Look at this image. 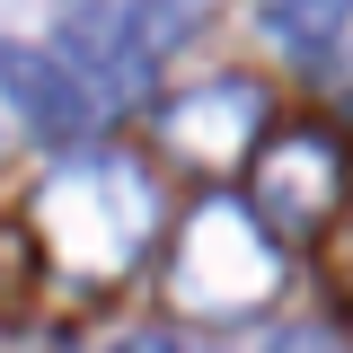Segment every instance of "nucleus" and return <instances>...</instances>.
<instances>
[{
  "label": "nucleus",
  "instance_id": "f257e3e1",
  "mask_svg": "<svg viewBox=\"0 0 353 353\" xmlns=\"http://www.w3.org/2000/svg\"><path fill=\"white\" fill-rule=\"evenodd\" d=\"M36 239L44 256L80 283H106L141 256L150 239V185L124 168V159H88V150H62V168L36 185Z\"/></svg>",
  "mask_w": 353,
  "mask_h": 353
},
{
  "label": "nucleus",
  "instance_id": "f03ea898",
  "mask_svg": "<svg viewBox=\"0 0 353 353\" xmlns=\"http://www.w3.org/2000/svg\"><path fill=\"white\" fill-rule=\"evenodd\" d=\"M283 292V248H274V221L239 194H212L194 203L185 230H176L168 256V301L185 318H248Z\"/></svg>",
  "mask_w": 353,
  "mask_h": 353
},
{
  "label": "nucleus",
  "instance_id": "7ed1b4c3",
  "mask_svg": "<svg viewBox=\"0 0 353 353\" xmlns=\"http://www.w3.org/2000/svg\"><path fill=\"white\" fill-rule=\"evenodd\" d=\"M248 203H256L274 230H318V221L345 203V141L336 132H274L256 159H248Z\"/></svg>",
  "mask_w": 353,
  "mask_h": 353
},
{
  "label": "nucleus",
  "instance_id": "20e7f679",
  "mask_svg": "<svg viewBox=\"0 0 353 353\" xmlns=\"http://www.w3.org/2000/svg\"><path fill=\"white\" fill-rule=\"evenodd\" d=\"M159 132H168V150L185 159V168H248L265 141V88L256 80H203L185 88V97H168V115H159Z\"/></svg>",
  "mask_w": 353,
  "mask_h": 353
},
{
  "label": "nucleus",
  "instance_id": "39448f33",
  "mask_svg": "<svg viewBox=\"0 0 353 353\" xmlns=\"http://www.w3.org/2000/svg\"><path fill=\"white\" fill-rule=\"evenodd\" d=\"M0 97L18 106V124L44 150H80L88 141V88H80V71H62V53L0 44Z\"/></svg>",
  "mask_w": 353,
  "mask_h": 353
},
{
  "label": "nucleus",
  "instance_id": "423d86ee",
  "mask_svg": "<svg viewBox=\"0 0 353 353\" xmlns=\"http://www.w3.org/2000/svg\"><path fill=\"white\" fill-rule=\"evenodd\" d=\"M132 9L141 0H53V53L71 71L115 80L124 71V44H132Z\"/></svg>",
  "mask_w": 353,
  "mask_h": 353
},
{
  "label": "nucleus",
  "instance_id": "0eeeda50",
  "mask_svg": "<svg viewBox=\"0 0 353 353\" xmlns=\"http://www.w3.org/2000/svg\"><path fill=\"white\" fill-rule=\"evenodd\" d=\"M194 18H203V0H141V9H132V44H124V71H115V97H132V88L150 80V71H159V62H168L176 44L194 36Z\"/></svg>",
  "mask_w": 353,
  "mask_h": 353
},
{
  "label": "nucleus",
  "instance_id": "6e6552de",
  "mask_svg": "<svg viewBox=\"0 0 353 353\" xmlns=\"http://www.w3.org/2000/svg\"><path fill=\"white\" fill-rule=\"evenodd\" d=\"M345 18H353V0H256V27L292 53H327L345 36Z\"/></svg>",
  "mask_w": 353,
  "mask_h": 353
},
{
  "label": "nucleus",
  "instance_id": "1a4fd4ad",
  "mask_svg": "<svg viewBox=\"0 0 353 353\" xmlns=\"http://www.w3.org/2000/svg\"><path fill=\"white\" fill-rule=\"evenodd\" d=\"M274 353H345V345H336L327 327H283V336H274Z\"/></svg>",
  "mask_w": 353,
  "mask_h": 353
},
{
  "label": "nucleus",
  "instance_id": "9d476101",
  "mask_svg": "<svg viewBox=\"0 0 353 353\" xmlns=\"http://www.w3.org/2000/svg\"><path fill=\"white\" fill-rule=\"evenodd\" d=\"M124 353H185V345H124Z\"/></svg>",
  "mask_w": 353,
  "mask_h": 353
}]
</instances>
